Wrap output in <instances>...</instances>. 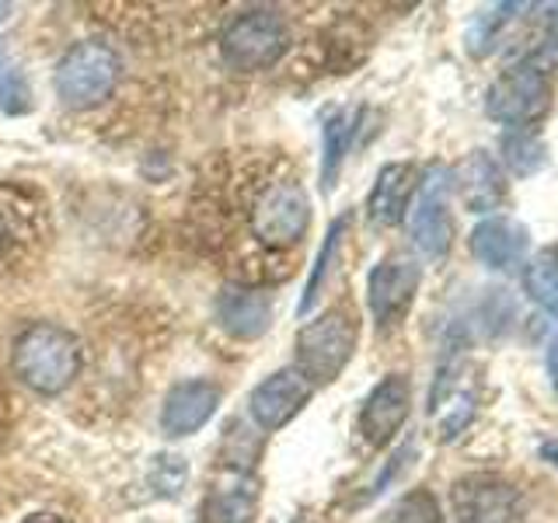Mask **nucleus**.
Wrapping results in <instances>:
<instances>
[{"label":"nucleus","mask_w":558,"mask_h":523,"mask_svg":"<svg viewBox=\"0 0 558 523\" xmlns=\"http://www.w3.org/2000/svg\"><path fill=\"white\" fill-rule=\"evenodd\" d=\"M311 227V199L301 182H272L252 206V234L266 248H293Z\"/></svg>","instance_id":"nucleus-6"},{"label":"nucleus","mask_w":558,"mask_h":523,"mask_svg":"<svg viewBox=\"0 0 558 523\" xmlns=\"http://www.w3.org/2000/svg\"><path fill=\"white\" fill-rule=\"evenodd\" d=\"M345 231H349V214H342L336 223L328 227L325 244H322L318 258H314V269H311V276H307L304 296H301V304H296V314H307V311H314V304L322 301V290H325V283H328V272H331V266H336V255H339V248H342V238H345Z\"/></svg>","instance_id":"nucleus-19"},{"label":"nucleus","mask_w":558,"mask_h":523,"mask_svg":"<svg viewBox=\"0 0 558 523\" xmlns=\"http://www.w3.org/2000/svg\"><path fill=\"white\" fill-rule=\"evenodd\" d=\"M447 192H450V171L429 168L426 179L415 188V203L409 206L412 244L429 258H444L450 252L453 220H450V209H447Z\"/></svg>","instance_id":"nucleus-8"},{"label":"nucleus","mask_w":558,"mask_h":523,"mask_svg":"<svg viewBox=\"0 0 558 523\" xmlns=\"http://www.w3.org/2000/svg\"><path fill=\"white\" fill-rule=\"evenodd\" d=\"M217 409H220V388L214 380L206 377L182 380L168 391L161 405V429L171 440H182V436L199 433L217 415Z\"/></svg>","instance_id":"nucleus-13"},{"label":"nucleus","mask_w":558,"mask_h":523,"mask_svg":"<svg viewBox=\"0 0 558 523\" xmlns=\"http://www.w3.org/2000/svg\"><path fill=\"white\" fill-rule=\"evenodd\" d=\"M545 57H548V63L558 70V14L551 17L548 35H545Z\"/></svg>","instance_id":"nucleus-27"},{"label":"nucleus","mask_w":558,"mask_h":523,"mask_svg":"<svg viewBox=\"0 0 558 523\" xmlns=\"http://www.w3.org/2000/svg\"><path fill=\"white\" fill-rule=\"evenodd\" d=\"M217 321L231 339L255 342L266 336L272 325V296L266 290L227 287L217 296Z\"/></svg>","instance_id":"nucleus-15"},{"label":"nucleus","mask_w":558,"mask_h":523,"mask_svg":"<svg viewBox=\"0 0 558 523\" xmlns=\"http://www.w3.org/2000/svg\"><path fill=\"white\" fill-rule=\"evenodd\" d=\"M418 283H423V269L412 255H388L380 258L371 283H366V304L377 325H398L409 314Z\"/></svg>","instance_id":"nucleus-9"},{"label":"nucleus","mask_w":558,"mask_h":523,"mask_svg":"<svg viewBox=\"0 0 558 523\" xmlns=\"http://www.w3.org/2000/svg\"><path fill=\"white\" fill-rule=\"evenodd\" d=\"M35 227H32V209L22 206V196L11 192V203H0V252L11 248L22 238H32Z\"/></svg>","instance_id":"nucleus-24"},{"label":"nucleus","mask_w":558,"mask_h":523,"mask_svg":"<svg viewBox=\"0 0 558 523\" xmlns=\"http://www.w3.org/2000/svg\"><path fill=\"white\" fill-rule=\"evenodd\" d=\"M311 394H314L311 384L293 366H287V370H276L255 384V391L248 394V415L255 418V426L262 433H276L304 412Z\"/></svg>","instance_id":"nucleus-10"},{"label":"nucleus","mask_w":558,"mask_h":523,"mask_svg":"<svg viewBox=\"0 0 558 523\" xmlns=\"http://www.w3.org/2000/svg\"><path fill=\"white\" fill-rule=\"evenodd\" d=\"M450 510L458 523H523V492L510 478L478 471L453 482Z\"/></svg>","instance_id":"nucleus-7"},{"label":"nucleus","mask_w":558,"mask_h":523,"mask_svg":"<svg viewBox=\"0 0 558 523\" xmlns=\"http://www.w3.org/2000/svg\"><path fill=\"white\" fill-rule=\"evenodd\" d=\"M541 458H545L551 467H558V440H548V443H541Z\"/></svg>","instance_id":"nucleus-30"},{"label":"nucleus","mask_w":558,"mask_h":523,"mask_svg":"<svg viewBox=\"0 0 558 523\" xmlns=\"http://www.w3.org/2000/svg\"><path fill=\"white\" fill-rule=\"evenodd\" d=\"M0 109H4L8 115H25L32 109L25 74L17 66H11V63L4 70V77H0Z\"/></svg>","instance_id":"nucleus-25"},{"label":"nucleus","mask_w":558,"mask_h":523,"mask_svg":"<svg viewBox=\"0 0 558 523\" xmlns=\"http://www.w3.org/2000/svg\"><path fill=\"white\" fill-rule=\"evenodd\" d=\"M551 109V77L537 63H517L493 81L485 95L488 119L502 126H531Z\"/></svg>","instance_id":"nucleus-5"},{"label":"nucleus","mask_w":558,"mask_h":523,"mask_svg":"<svg viewBox=\"0 0 558 523\" xmlns=\"http://www.w3.org/2000/svg\"><path fill=\"white\" fill-rule=\"evenodd\" d=\"M523 287H527L534 304H541L558 318V258L551 252H541L537 258H531L527 272H523Z\"/></svg>","instance_id":"nucleus-21"},{"label":"nucleus","mask_w":558,"mask_h":523,"mask_svg":"<svg viewBox=\"0 0 558 523\" xmlns=\"http://www.w3.org/2000/svg\"><path fill=\"white\" fill-rule=\"evenodd\" d=\"M262 482L248 464H223L206 492V523H255Z\"/></svg>","instance_id":"nucleus-12"},{"label":"nucleus","mask_w":558,"mask_h":523,"mask_svg":"<svg viewBox=\"0 0 558 523\" xmlns=\"http://www.w3.org/2000/svg\"><path fill=\"white\" fill-rule=\"evenodd\" d=\"M450 179L458 182L461 203L471 209V214H488V209H496L506 199L502 171H499V165L485 150L468 154L464 161L453 168Z\"/></svg>","instance_id":"nucleus-17"},{"label":"nucleus","mask_w":558,"mask_h":523,"mask_svg":"<svg viewBox=\"0 0 558 523\" xmlns=\"http://www.w3.org/2000/svg\"><path fill=\"white\" fill-rule=\"evenodd\" d=\"M360 119H363V109H339L325 119V126H322V192L325 196L339 182L345 154L353 147V136L360 130Z\"/></svg>","instance_id":"nucleus-18"},{"label":"nucleus","mask_w":558,"mask_h":523,"mask_svg":"<svg viewBox=\"0 0 558 523\" xmlns=\"http://www.w3.org/2000/svg\"><path fill=\"white\" fill-rule=\"evenodd\" d=\"M4 11H11V4H0V22H4V17H8Z\"/></svg>","instance_id":"nucleus-32"},{"label":"nucleus","mask_w":558,"mask_h":523,"mask_svg":"<svg viewBox=\"0 0 558 523\" xmlns=\"http://www.w3.org/2000/svg\"><path fill=\"white\" fill-rule=\"evenodd\" d=\"M433 415H440V440H453V436L475 418V394L453 391L447 394V405H436Z\"/></svg>","instance_id":"nucleus-23"},{"label":"nucleus","mask_w":558,"mask_h":523,"mask_svg":"<svg viewBox=\"0 0 558 523\" xmlns=\"http://www.w3.org/2000/svg\"><path fill=\"white\" fill-rule=\"evenodd\" d=\"M412 412V384L401 374H388L366 394L360 409V433L371 447H388Z\"/></svg>","instance_id":"nucleus-11"},{"label":"nucleus","mask_w":558,"mask_h":523,"mask_svg":"<svg viewBox=\"0 0 558 523\" xmlns=\"http://www.w3.org/2000/svg\"><path fill=\"white\" fill-rule=\"evenodd\" d=\"M548 161V147L545 139L531 130H520V133H506L502 136V165L510 168L520 179H527V174L541 171Z\"/></svg>","instance_id":"nucleus-20"},{"label":"nucleus","mask_w":558,"mask_h":523,"mask_svg":"<svg viewBox=\"0 0 558 523\" xmlns=\"http://www.w3.org/2000/svg\"><path fill=\"white\" fill-rule=\"evenodd\" d=\"M356 318L349 311H325L307 321L293 339V370L311 388L331 384L356 353Z\"/></svg>","instance_id":"nucleus-2"},{"label":"nucleus","mask_w":558,"mask_h":523,"mask_svg":"<svg viewBox=\"0 0 558 523\" xmlns=\"http://www.w3.org/2000/svg\"><path fill=\"white\" fill-rule=\"evenodd\" d=\"M418 182H423V174H418L415 165H409V161L384 165L374 188H371V199H366V214H371V220L377 227H395L405 220Z\"/></svg>","instance_id":"nucleus-16"},{"label":"nucleus","mask_w":558,"mask_h":523,"mask_svg":"<svg viewBox=\"0 0 558 523\" xmlns=\"http://www.w3.org/2000/svg\"><path fill=\"white\" fill-rule=\"evenodd\" d=\"M22 523H74V520H66L60 513H28Z\"/></svg>","instance_id":"nucleus-28"},{"label":"nucleus","mask_w":558,"mask_h":523,"mask_svg":"<svg viewBox=\"0 0 558 523\" xmlns=\"http://www.w3.org/2000/svg\"><path fill=\"white\" fill-rule=\"evenodd\" d=\"M468 248L482 266L506 272V269H517L520 262L527 258L531 234H527V227L510 217H488L471 231Z\"/></svg>","instance_id":"nucleus-14"},{"label":"nucleus","mask_w":558,"mask_h":523,"mask_svg":"<svg viewBox=\"0 0 558 523\" xmlns=\"http://www.w3.org/2000/svg\"><path fill=\"white\" fill-rule=\"evenodd\" d=\"M551 255H555V258H558V248H551Z\"/></svg>","instance_id":"nucleus-33"},{"label":"nucleus","mask_w":558,"mask_h":523,"mask_svg":"<svg viewBox=\"0 0 558 523\" xmlns=\"http://www.w3.org/2000/svg\"><path fill=\"white\" fill-rule=\"evenodd\" d=\"M11 366L14 377L28 391L43 398L63 394L81 370V342L74 331H66L60 325L35 321L14 339Z\"/></svg>","instance_id":"nucleus-1"},{"label":"nucleus","mask_w":558,"mask_h":523,"mask_svg":"<svg viewBox=\"0 0 558 523\" xmlns=\"http://www.w3.org/2000/svg\"><path fill=\"white\" fill-rule=\"evenodd\" d=\"M384 523H444V510L429 488H412L391 506Z\"/></svg>","instance_id":"nucleus-22"},{"label":"nucleus","mask_w":558,"mask_h":523,"mask_svg":"<svg viewBox=\"0 0 558 523\" xmlns=\"http://www.w3.org/2000/svg\"><path fill=\"white\" fill-rule=\"evenodd\" d=\"M548 374H551L555 388H558V336H555L551 345H548Z\"/></svg>","instance_id":"nucleus-29"},{"label":"nucleus","mask_w":558,"mask_h":523,"mask_svg":"<svg viewBox=\"0 0 558 523\" xmlns=\"http://www.w3.org/2000/svg\"><path fill=\"white\" fill-rule=\"evenodd\" d=\"M287 49H290V25L279 17V11L269 8L238 14L220 35L223 63L231 70H241V74L276 66Z\"/></svg>","instance_id":"nucleus-3"},{"label":"nucleus","mask_w":558,"mask_h":523,"mask_svg":"<svg viewBox=\"0 0 558 523\" xmlns=\"http://www.w3.org/2000/svg\"><path fill=\"white\" fill-rule=\"evenodd\" d=\"M189 467L182 464V458H174V453H161V458H154V482L161 485L157 492L161 496H174L179 492V485L185 482Z\"/></svg>","instance_id":"nucleus-26"},{"label":"nucleus","mask_w":558,"mask_h":523,"mask_svg":"<svg viewBox=\"0 0 558 523\" xmlns=\"http://www.w3.org/2000/svg\"><path fill=\"white\" fill-rule=\"evenodd\" d=\"M119 57L112 46L84 39L63 52L57 66V95L70 109H92L105 101L119 84Z\"/></svg>","instance_id":"nucleus-4"},{"label":"nucleus","mask_w":558,"mask_h":523,"mask_svg":"<svg viewBox=\"0 0 558 523\" xmlns=\"http://www.w3.org/2000/svg\"><path fill=\"white\" fill-rule=\"evenodd\" d=\"M8 70V39H0V77H4Z\"/></svg>","instance_id":"nucleus-31"}]
</instances>
